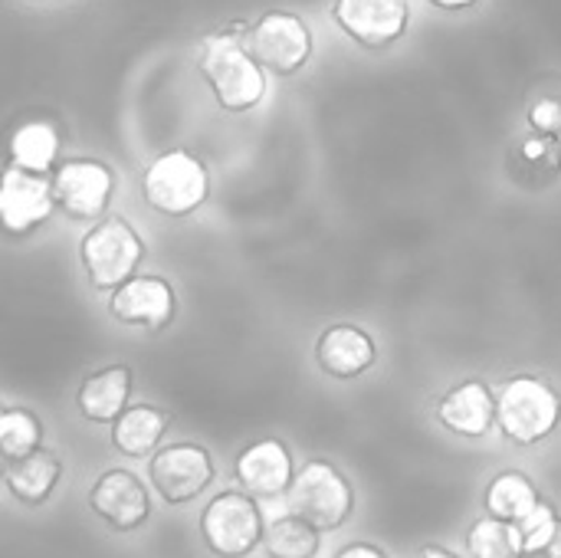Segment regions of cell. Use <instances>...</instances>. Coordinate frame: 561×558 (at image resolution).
Returning <instances> with one entry per match:
<instances>
[{
	"label": "cell",
	"mask_w": 561,
	"mask_h": 558,
	"mask_svg": "<svg viewBox=\"0 0 561 558\" xmlns=\"http://www.w3.org/2000/svg\"><path fill=\"white\" fill-rule=\"evenodd\" d=\"M0 411H3V405H0Z\"/></svg>",
	"instance_id": "cell-32"
},
{
	"label": "cell",
	"mask_w": 561,
	"mask_h": 558,
	"mask_svg": "<svg viewBox=\"0 0 561 558\" xmlns=\"http://www.w3.org/2000/svg\"><path fill=\"white\" fill-rule=\"evenodd\" d=\"M53 181L49 174L23 171L7 164L0 171V234L23 240L53 217Z\"/></svg>",
	"instance_id": "cell-9"
},
{
	"label": "cell",
	"mask_w": 561,
	"mask_h": 558,
	"mask_svg": "<svg viewBox=\"0 0 561 558\" xmlns=\"http://www.w3.org/2000/svg\"><path fill=\"white\" fill-rule=\"evenodd\" d=\"M207 546L224 558L250 556L263 543V516L250 493H220L201 516Z\"/></svg>",
	"instance_id": "cell-8"
},
{
	"label": "cell",
	"mask_w": 561,
	"mask_h": 558,
	"mask_svg": "<svg viewBox=\"0 0 561 558\" xmlns=\"http://www.w3.org/2000/svg\"><path fill=\"white\" fill-rule=\"evenodd\" d=\"M243 46L263 69L276 76H293L312 56V30L302 16L289 10H270L247 26Z\"/></svg>",
	"instance_id": "cell-6"
},
{
	"label": "cell",
	"mask_w": 561,
	"mask_h": 558,
	"mask_svg": "<svg viewBox=\"0 0 561 558\" xmlns=\"http://www.w3.org/2000/svg\"><path fill=\"white\" fill-rule=\"evenodd\" d=\"M417 558H460L454 556L450 549H444V546H427V549H421V556Z\"/></svg>",
	"instance_id": "cell-30"
},
{
	"label": "cell",
	"mask_w": 561,
	"mask_h": 558,
	"mask_svg": "<svg viewBox=\"0 0 561 558\" xmlns=\"http://www.w3.org/2000/svg\"><path fill=\"white\" fill-rule=\"evenodd\" d=\"M56 210L69 220H99L105 217L115 194V171L95 158H69L49 171Z\"/></svg>",
	"instance_id": "cell-7"
},
{
	"label": "cell",
	"mask_w": 561,
	"mask_h": 558,
	"mask_svg": "<svg viewBox=\"0 0 561 558\" xmlns=\"http://www.w3.org/2000/svg\"><path fill=\"white\" fill-rule=\"evenodd\" d=\"M3 155L13 168L49 174L59 158V128L49 118H26L10 132Z\"/></svg>",
	"instance_id": "cell-19"
},
{
	"label": "cell",
	"mask_w": 561,
	"mask_h": 558,
	"mask_svg": "<svg viewBox=\"0 0 561 558\" xmlns=\"http://www.w3.org/2000/svg\"><path fill=\"white\" fill-rule=\"evenodd\" d=\"M332 20L358 46L388 49L404 36L411 23V7L404 0H335Z\"/></svg>",
	"instance_id": "cell-11"
},
{
	"label": "cell",
	"mask_w": 561,
	"mask_h": 558,
	"mask_svg": "<svg viewBox=\"0 0 561 558\" xmlns=\"http://www.w3.org/2000/svg\"><path fill=\"white\" fill-rule=\"evenodd\" d=\"M145 260V243L131 224L122 217H99L95 227L79 243V263L99 293L118 289L125 280L138 273Z\"/></svg>",
	"instance_id": "cell-4"
},
{
	"label": "cell",
	"mask_w": 561,
	"mask_h": 558,
	"mask_svg": "<svg viewBox=\"0 0 561 558\" xmlns=\"http://www.w3.org/2000/svg\"><path fill=\"white\" fill-rule=\"evenodd\" d=\"M526 118L533 132H546L561 138V72H546L529 86Z\"/></svg>",
	"instance_id": "cell-25"
},
{
	"label": "cell",
	"mask_w": 561,
	"mask_h": 558,
	"mask_svg": "<svg viewBox=\"0 0 561 558\" xmlns=\"http://www.w3.org/2000/svg\"><path fill=\"white\" fill-rule=\"evenodd\" d=\"M148 474H151V483L161 493V500L178 506V503H191L194 497H201L214 483L217 470H214V460L204 447L171 444L151 457Z\"/></svg>",
	"instance_id": "cell-10"
},
{
	"label": "cell",
	"mask_w": 561,
	"mask_h": 558,
	"mask_svg": "<svg viewBox=\"0 0 561 558\" xmlns=\"http://www.w3.org/2000/svg\"><path fill=\"white\" fill-rule=\"evenodd\" d=\"M561 516L549 506V503H536L516 526H519V536H523V558H546L549 543L556 539L559 533Z\"/></svg>",
	"instance_id": "cell-27"
},
{
	"label": "cell",
	"mask_w": 561,
	"mask_h": 558,
	"mask_svg": "<svg viewBox=\"0 0 561 558\" xmlns=\"http://www.w3.org/2000/svg\"><path fill=\"white\" fill-rule=\"evenodd\" d=\"M437 421L460 437H486L496 424V398L483 382H463L440 398Z\"/></svg>",
	"instance_id": "cell-16"
},
{
	"label": "cell",
	"mask_w": 561,
	"mask_h": 558,
	"mask_svg": "<svg viewBox=\"0 0 561 558\" xmlns=\"http://www.w3.org/2000/svg\"><path fill=\"white\" fill-rule=\"evenodd\" d=\"M335 558H388L381 549H375V546H368V543H352V546H345L342 553Z\"/></svg>",
	"instance_id": "cell-28"
},
{
	"label": "cell",
	"mask_w": 561,
	"mask_h": 558,
	"mask_svg": "<svg viewBox=\"0 0 561 558\" xmlns=\"http://www.w3.org/2000/svg\"><path fill=\"white\" fill-rule=\"evenodd\" d=\"M3 470H7V457L0 454V480H3Z\"/></svg>",
	"instance_id": "cell-31"
},
{
	"label": "cell",
	"mask_w": 561,
	"mask_h": 558,
	"mask_svg": "<svg viewBox=\"0 0 561 558\" xmlns=\"http://www.w3.org/2000/svg\"><path fill=\"white\" fill-rule=\"evenodd\" d=\"M510 178L526 191H546L561 174V138L546 132H529L513 141L506 155Z\"/></svg>",
	"instance_id": "cell-17"
},
{
	"label": "cell",
	"mask_w": 561,
	"mask_h": 558,
	"mask_svg": "<svg viewBox=\"0 0 561 558\" xmlns=\"http://www.w3.org/2000/svg\"><path fill=\"white\" fill-rule=\"evenodd\" d=\"M263 549L270 558H316L319 556V529L296 513L279 516L263 529Z\"/></svg>",
	"instance_id": "cell-22"
},
{
	"label": "cell",
	"mask_w": 561,
	"mask_h": 558,
	"mask_svg": "<svg viewBox=\"0 0 561 558\" xmlns=\"http://www.w3.org/2000/svg\"><path fill=\"white\" fill-rule=\"evenodd\" d=\"M247 26L250 23H230L207 33L197 46V69L227 112H250L266 95V69L243 46Z\"/></svg>",
	"instance_id": "cell-1"
},
{
	"label": "cell",
	"mask_w": 561,
	"mask_h": 558,
	"mask_svg": "<svg viewBox=\"0 0 561 558\" xmlns=\"http://www.w3.org/2000/svg\"><path fill=\"white\" fill-rule=\"evenodd\" d=\"M141 197L164 217H187L210 197V174L201 158L184 148L161 151L141 174Z\"/></svg>",
	"instance_id": "cell-2"
},
{
	"label": "cell",
	"mask_w": 561,
	"mask_h": 558,
	"mask_svg": "<svg viewBox=\"0 0 561 558\" xmlns=\"http://www.w3.org/2000/svg\"><path fill=\"white\" fill-rule=\"evenodd\" d=\"M43 441V424L26 408H3L0 411V454L7 460H20L33 454Z\"/></svg>",
	"instance_id": "cell-26"
},
{
	"label": "cell",
	"mask_w": 561,
	"mask_h": 558,
	"mask_svg": "<svg viewBox=\"0 0 561 558\" xmlns=\"http://www.w3.org/2000/svg\"><path fill=\"white\" fill-rule=\"evenodd\" d=\"M375 358H378L375 339L358 326H332L319 335V345H316L319 368L342 382L365 375L375 365Z\"/></svg>",
	"instance_id": "cell-15"
},
{
	"label": "cell",
	"mask_w": 561,
	"mask_h": 558,
	"mask_svg": "<svg viewBox=\"0 0 561 558\" xmlns=\"http://www.w3.org/2000/svg\"><path fill=\"white\" fill-rule=\"evenodd\" d=\"M536 503H539V490H536V483H533L526 474H519V470H506V474H500V477L486 487V513H490V516L519 523Z\"/></svg>",
	"instance_id": "cell-23"
},
{
	"label": "cell",
	"mask_w": 561,
	"mask_h": 558,
	"mask_svg": "<svg viewBox=\"0 0 561 558\" xmlns=\"http://www.w3.org/2000/svg\"><path fill=\"white\" fill-rule=\"evenodd\" d=\"M89 506H92L95 516H102L118 533L138 529L148 520V513H151L148 490L128 470H108V474H102L95 480L92 493H89Z\"/></svg>",
	"instance_id": "cell-14"
},
{
	"label": "cell",
	"mask_w": 561,
	"mask_h": 558,
	"mask_svg": "<svg viewBox=\"0 0 561 558\" xmlns=\"http://www.w3.org/2000/svg\"><path fill=\"white\" fill-rule=\"evenodd\" d=\"M233 477L243 487V493H250L253 500H273L283 497L293 483V454L283 441H256L250 444L237 464H233Z\"/></svg>",
	"instance_id": "cell-13"
},
{
	"label": "cell",
	"mask_w": 561,
	"mask_h": 558,
	"mask_svg": "<svg viewBox=\"0 0 561 558\" xmlns=\"http://www.w3.org/2000/svg\"><path fill=\"white\" fill-rule=\"evenodd\" d=\"M131 385L135 375L128 365H108L102 372H92L76 391V408L92 424H112L128 408Z\"/></svg>",
	"instance_id": "cell-18"
},
{
	"label": "cell",
	"mask_w": 561,
	"mask_h": 558,
	"mask_svg": "<svg viewBox=\"0 0 561 558\" xmlns=\"http://www.w3.org/2000/svg\"><path fill=\"white\" fill-rule=\"evenodd\" d=\"M467 549L473 558H523L519 526L500 516H483L467 533Z\"/></svg>",
	"instance_id": "cell-24"
},
{
	"label": "cell",
	"mask_w": 561,
	"mask_h": 558,
	"mask_svg": "<svg viewBox=\"0 0 561 558\" xmlns=\"http://www.w3.org/2000/svg\"><path fill=\"white\" fill-rule=\"evenodd\" d=\"M168 431V414L151 405H131L112 421V444L125 457H148Z\"/></svg>",
	"instance_id": "cell-21"
},
{
	"label": "cell",
	"mask_w": 561,
	"mask_h": 558,
	"mask_svg": "<svg viewBox=\"0 0 561 558\" xmlns=\"http://www.w3.org/2000/svg\"><path fill=\"white\" fill-rule=\"evenodd\" d=\"M427 3H434V7H440V10H467V7H473L477 0H427Z\"/></svg>",
	"instance_id": "cell-29"
},
{
	"label": "cell",
	"mask_w": 561,
	"mask_h": 558,
	"mask_svg": "<svg viewBox=\"0 0 561 558\" xmlns=\"http://www.w3.org/2000/svg\"><path fill=\"white\" fill-rule=\"evenodd\" d=\"M62 464L53 451L36 447L33 454L20 457V460H7L3 470V483L13 493V500L26 503V506H39L49 500L53 487L59 483Z\"/></svg>",
	"instance_id": "cell-20"
},
{
	"label": "cell",
	"mask_w": 561,
	"mask_h": 558,
	"mask_svg": "<svg viewBox=\"0 0 561 558\" xmlns=\"http://www.w3.org/2000/svg\"><path fill=\"white\" fill-rule=\"evenodd\" d=\"M559 391L536 375H516L496 395V424L519 447L542 444L559 428Z\"/></svg>",
	"instance_id": "cell-3"
},
{
	"label": "cell",
	"mask_w": 561,
	"mask_h": 558,
	"mask_svg": "<svg viewBox=\"0 0 561 558\" xmlns=\"http://www.w3.org/2000/svg\"><path fill=\"white\" fill-rule=\"evenodd\" d=\"M108 312L115 322L145 329V332H161L174 322L178 316V296L168 280L161 276H131L108 296Z\"/></svg>",
	"instance_id": "cell-12"
},
{
	"label": "cell",
	"mask_w": 561,
	"mask_h": 558,
	"mask_svg": "<svg viewBox=\"0 0 561 558\" xmlns=\"http://www.w3.org/2000/svg\"><path fill=\"white\" fill-rule=\"evenodd\" d=\"M289 510L312 523L319 533H335L352 516L355 497L348 480L325 460L306 464L289 483Z\"/></svg>",
	"instance_id": "cell-5"
}]
</instances>
